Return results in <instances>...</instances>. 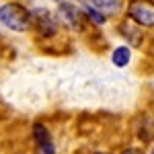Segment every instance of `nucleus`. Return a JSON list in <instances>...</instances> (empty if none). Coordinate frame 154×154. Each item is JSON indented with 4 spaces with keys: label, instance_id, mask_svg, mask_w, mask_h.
<instances>
[{
    "label": "nucleus",
    "instance_id": "obj_1",
    "mask_svg": "<svg viewBox=\"0 0 154 154\" xmlns=\"http://www.w3.org/2000/svg\"><path fill=\"white\" fill-rule=\"evenodd\" d=\"M29 19H31V14L27 12V8H23L17 2H8V4L0 6V21L12 31H25L29 27Z\"/></svg>",
    "mask_w": 154,
    "mask_h": 154
},
{
    "label": "nucleus",
    "instance_id": "obj_2",
    "mask_svg": "<svg viewBox=\"0 0 154 154\" xmlns=\"http://www.w3.org/2000/svg\"><path fill=\"white\" fill-rule=\"evenodd\" d=\"M128 12L136 23L144 25V27H152L154 25V6L146 0H134Z\"/></svg>",
    "mask_w": 154,
    "mask_h": 154
},
{
    "label": "nucleus",
    "instance_id": "obj_3",
    "mask_svg": "<svg viewBox=\"0 0 154 154\" xmlns=\"http://www.w3.org/2000/svg\"><path fill=\"white\" fill-rule=\"evenodd\" d=\"M33 136H35V142H37V152L39 154H56V148L51 144V138H49V131L37 123L35 130H33Z\"/></svg>",
    "mask_w": 154,
    "mask_h": 154
},
{
    "label": "nucleus",
    "instance_id": "obj_4",
    "mask_svg": "<svg viewBox=\"0 0 154 154\" xmlns=\"http://www.w3.org/2000/svg\"><path fill=\"white\" fill-rule=\"evenodd\" d=\"M60 12H62V17L68 21V23L74 27H80V14H78V11L74 8V6H70V4H62L60 6Z\"/></svg>",
    "mask_w": 154,
    "mask_h": 154
},
{
    "label": "nucleus",
    "instance_id": "obj_5",
    "mask_svg": "<svg viewBox=\"0 0 154 154\" xmlns=\"http://www.w3.org/2000/svg\"><path fill=\"white\" fill-rule=\"evenodd\" d=\"M93 4L103 14H113L119 8V0H93Z\"/></svg>",
    "mask_w": 154,
    "mask_h": 154
},
{
    "label": "nucleus",
    "instance_id": "obj_6",
    "mask_svg": "<svg viewBox=\"0 0 154 154\" xmlns=\"http://www.w3.org/2000/svg\"><path fill=\"white\" fill-rule=\"evenodd\" d=\"M130 62V48H125V45H121V48L115 49V54H113V64L115 66H125Z\"/></svg>",
    "mask_w": 154,
    "mask_h": 154
},
{
    "label": "nucleus",
    "instance_id": "obj_7",
    "mask_svg": "<svg viewBox=\"0 0 154 154\" xmlns=\"http://www.w3.org/2000/svg\"><path fill=\"white\" fill-rule=\"evenodd\" d=\"M88 19H93V21H95V23H103V21H105V17H101V12H97V11H91V8H88Z\"/></svg>",
    "mask_w": 154,
    "mask_h": 154
},
{
    "label": "nucleus",
    "instance_id": "obj_8",
    "mask_svg": "<svg viewBox=\"0 0 154 154\" xmlns=\"http://www.w3.org/2000/svg\"><path fill=\"white\" fill-rule=\"evenodd\" d=\"M123 154H142V152H140V150H125Z\"/></svg>",
    "mask_w": 154,
    "mask_h": 154
},
{
    "label": "nucleus",
    "instance_id": "obj_9",
    "mask_svg": "<svg viewBox=\"0 0 154 154\" xmlns=\"http://www.w3.org/2000/svg\"><path fill=\"white\" fill-rule=\"evenodd\" d=\"M97 154H109V152H97Z\"/></svg>",
    "mask_w": 154,
    "mask_h": 154
},
{
    "label": "nucleus",
    "instance_id": "obj_10",
    "mask_svg": "<svg viewBox=\"0 0 154 154\" xmlns=\"http://www.w3.org/2000/svg\"><path fill=\"white\" fill-rule=\"evenodd\" d=\"M152 154H154V150H152Z\"/></svg>",
    "mask_w": 154,
    "mask_h": 154
}]
</instances>
